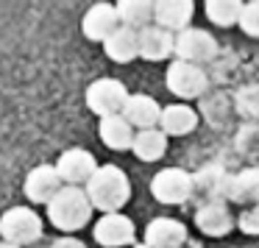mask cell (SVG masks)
<instances>
[{
	"label": "cell",
	"mask_w": 259,
	"mask_h": 248,
	"mask_svg": "<svg viewBox=\"0 0 259 248\" xmlns=\"http://www.w3.org/2000/svg\"><path fill=\"white\" fill-rule=\"evenodd\" d=\"M151 192H153V198L162 201V203H181V201H187L190 192H192V179L179 168H167V170L153 176Z\"/></svg>",
	"instance_id": "obj_6"
},
{
	"label": "cell",
	"mask_w": 259,
	"mask_h": 248,
	"mask_svg": "<svg viewBox=\"0 0 259 248\" xmlns=\"http://www.w3.org/2000/svg\"><path fill=\"white\" fill-rule=\"evenodd\" d=\"M95 240L106 248H120L134 242V223L125 215H103L95 226Z\"/></svg>",
	"instance_id": "obj_10"
},
{
	"label": "cell",
	"mask_w": 259,
	"mask_h": 248,
	"mask_svg": "<svg viewBox=\"0 0 259 248\" xmlns=\"http://www.w3.org/2000/svg\"><path fill=\"white\" fill-rule=\"evenodd\" d=\"M128 98H131L128 90L117 78H101L95 84H90V90H87V106L95 114H101V120H103V117L123 114Z\"/></svg>",
	"instance_id": "obj_4"
},
{
	"label": "cell",
	"mask_w": 259,
	"mask_h": 248,
	"mask_svg": "<svg viewBox=\"0 0 259 248\" xmlns=\"http://www.w3.org/2000/svg\"><path fill=\"white\" fill-rule=\"evenodd\" d=\"M117 28H120V14L117 6H112V3H98L84 14V34L95 42H106Z\"/></svg>",
	"instance_id": "obj_11"
},
{
	"label": "cell",
	"mask_w": 259,
	"mask_h": 248,
	"mask_svg": "<svg viewBox=\"0 0 259 248\" xmlns=\"http://www.w3.org/2000/svg\"><path fill=\"white\" fill-rule=\"evenodd\" d=\"M0 248H20V245H12V242H6V240H3V242H0Z\"/></svg>",
	"instance_id": "obj_27"
},
{
	"label": "cell",
	"mask_w": 259,
	"mask_h": 248,
	"mask_svg": "<svg viewBox=\"0 0 259 248\" xmlns=\"http://www.w3.org/2000/svg\"><path fill=\"white\" fill-rule=\"evenodd\" d=\"M131 151H134L137 159H142V162H156V159H162L164 151H167V134H164L162 129L140 131Z\"/></svg>",
	"instance_id": "obj_21"
},
{
	"label": "cell",
	"mask_w": 259,
	"mask_h": 248,
	"mask_svg": "<svg viewBox=\"0 0 259 248\" xmlns=\"http://www.w3.org/2000/svg\"><path fill=\"white\" fill-rule=\"evenodd\" d=\"M0 237H6L12 245H25L42 237V220L34 209L28 206H14L0 218Z\"/></svg>",
	"instance_id": "obj_3"
},
{
	"label": "cell",
	"mask_w": 259,
	"mask_h": 248,
	"mask_svg": "<svg viewBox=\"0 0 259 248\" xmlns=\"http://www.w3.org/2000/svg\"><path fill=\"white\" fill-rule=\"evenodd\" d=\"M190 17H192L190 0H159V3H153V20L164 31H187Z\"/></svg>",
	"instance_id": "obj_12"
},
{
	"label": "cell",
	"mask_w": 259,
	"mask_h": 248,
	"mask_svg": "<svg viewBox=\"0 0 259 248\" xmlns=\"http://www.w3.org/2000/svg\"><path fill=\"white\" fill-rule=\"evenodd\" d=\"M62 176L51 164H39L36 170H31V176L25 179V195L34 203H51L53 198L62 192Z\"/></svg>",
	"instance_id": "obj_9"
},
{
	"label": "cell",
	"mask_w": 259,
	"mask_h": 248,
	"mask_svg": "<svg viewBox=\"0 0 259 248\" xmlns=\"http://www.w3.org/2000/svg\"><path fill=\"white\" fill-rule=\"evenodd\" d=\"M123 117L131 126H137L140 131H151L162 120V109H159V103L151 95H131L123 109Z\"/></svg>",
	"instance_id": "obj_14"
},
{
	"label": "cell",
	"mask_w": 259,
	"mask_h": 248,
	"mask_svg": "<svg viewBox=\"0 0 259 248\" xmlns=\"http://www.w3.org/2000/svg\"><path fill=\"white\" fill-rule=\"evenodd\" d=\"M170 51H176V39L170 36V31L159 28V25H148L140 31V56L148 62H162L170 56Z\"/></svg>",
	"instance_id": "obj_15"
},
{
	"label": "cell",
	"mask_w": 259,
	"mask_h": 248,
	"mask_svg": "<svg viewBox=\"0 0 259 248\" xmlns=\"http://www.w3.org/2000/svg\"><path fill=\"white\" fill-rule=\"evenodd\" d=\"M176 53H179V62H190V64L209 62L218 53V42L209 31L187 28L176 36Z\"/></svg>",
	"instance_id": "obj_5"
},
{
	"label": "cell",
	"mask_w": 259,
	"mask_h": 248,
	"mask_svg": "<svg viewBox=\"0 0 259 248\" xmlns=\"http://www.w3.org/2000/svg\"><path fill=\"white\" fill-rule=\"evenodd\" d=\"M117 14L125 28L142 31L148 28V20H153V3H148V0H120Z\"/></svg>",
	"instance_id": "obj_22"
},
{
	"label": "cell",
	"mask_w": 259,
	"mask_h": 248,
	"mask_svg": "<svg viewBox=\"0 0 259 248\" xmlns=\"http://www.w3.org/2000/svg\"><path fill=\"white\" fill-rule=\"evenodd\" d=\"M62 181H67L70 187H78V184H90L92 176L98 173L95 168V159H92L90 151H81V148H70V151L62 153L56 164Z\"/></svg>",
	"instance_id": "obj_7"
},
{
	"label": "cell",
	"mask_w": 259,
	"mask_h": 248,
	"mask_svg": "<svg viewBox=\"0 0 259 248\" xmlns=\"http://www.w3.org/2000/svg\"><path fill=\"white\" fill-rule=\"evenodd\" d=\"M159 126H162V131L167 137H184V134H190V131H195L198 114H195V109L184 106V103H176V106L162 109Z\"/></svg>",
	"instance_id": "obj_18"
},
{
	"label": "cell",
	"mask_w": 259,
	"mask_h": 248,
	"mask_svg": "<svg viewBox=\"0 0 259 248\" xmlns=\"http://www.w3.org/2000/svg\"><path fill=\"white\" fill-rule=\"evenodd\" d=\"M101 140L106 142L112 151H125V148H134V126L123 117V114H114V117H103L101 120Z\"/></svg>",
	"instance_id": "obj_17"
},
{
	"label": "cell",
	"mask_w": 259,
	"mask_h": 248,
	"mask_svg": "<svg viewBox=\"0 0 259 248\" xmlns=\"http://www.w3.org/2000/svg\"><path fill=\"white\" fill-rule=\"evenodd\" d=\"M242 9H245V3H240V0H209L206 3V17L212 20L214 25L229 28V25L240 23Z\"/></svg>",
	"instance_id": "obj_23"
},
{
	"label": "cell",
	"mask_w": 259,
	"mask_h": 248,
	"mask_svg": "<svg viewBox=\"0 0 259 248\" xmlns=\"http://www.w3.org/2000/svg\"><path fill=\"white\" fill-rule=\"evenodd\" d=\"M195 223H198V229L209 237H223V234H229L231 226H234L229 209H226L223 203H206V206H201L195 215Z\"/></svg>",
	"instance_id": "obj_20"
},
{
	"label": "cell",
	"mask_w": 259,
	"mask_h": 248,
	"mask_svg": "<svg viewBox=\"0 0 259 248\" xmlns=\"http://www.w3.org/2000/svg\"><path fill=\"white\" fill-rule=\"evenodd\" d=\"M103 45H106L109 59H114L117 64H128V62H134V59L140 56V31L120 25Z\"/></svg>",
	"instance_id": "obj_16"
},
{
	"label": "cell",
	"mask_w": 259,
	"mask_h": 248,
	"mask_svg": "<svg viewBox=\"0 0 259 248\" xmlns=\"http://www.w3.org/2000/svg\"><path fill=\"white\" fill-rule=\"evenodd\" d=\"M226 198H231L237 203L259 206V170L251 168V170H242V173L231 176L229 187H226Z\"/></svg>",
	"instance_id": "obj_19"
},
{
	"label": "cell",
	"mask_w": 259,
	"mask_h": 248,
	"mask_svg": "<svg viewBox=\"0 0 259 248\" xmlns=\"http://www.w3.org/2000/svg\"><path fill=\"white\" fill-rule=\"evenodd\" d=\"M90 215H92V201L87 195V190H78V187H64L48 203V218L62 231H75L81 226H87Z\"/></svg>",
	"instance_id": "obj_2"
},
{
	"label": "cell",
	"mask_w": 259,
	"mask_h": 248,
	"mask_svg": "<svg viewBox=\"0 0 259 248\" xmlns=\"http://www.w3.org/2000/svg\"><path fill=\"white\" fill-rule=\"evenodd\" d=\"M240 28L245 31L248 36H259V0L245 3V9H242V17H240Z\"/></svg>",
	"instance_id": "obj_24"
},
{
	"label": "cell",
	"mask_w": 259,
	"mask_h": 248,
	"mask_svg": "<svg viewBox=\"0 0 259 248\" xmlns=\"http://www.w3.org/2000/svg\"><path fill=\"white\" fill-rule=\"evenodd\" d=\"M53 248H87L81 240H73V237H62V240L53 242Z\"/></svg>",
	"instance_id": "obj_26"
},
{
	"label": "cell",
	"mask_w": 259,
	"mask_h": 248,
	"mask_svg": "<svg viewBox=\"0 0 259 248\" xmlns=\"http://www.w3.org/2000/svg\"><path fill=\"white\" fill-rule=\"evenodd\" d=\"M240 229L245 234H259V206H251L240 215Z\"/></svg>",
	"instance_id": "obj_25"
},
{
	"label": "cell",
	"mask_w": 259,
	"mask_h": 248,
	"mask_svg": "<svg viewBox=\"0 0 259 248\" xmlns=\"http://www.w3.org/2000/svg\"><path fill=\"white\" fill-rule=\"evenodd\" d=\"M187 240V229L173 218L151 220L145 229V242L151 248H179Z\"/></svg>",
	"instance_id": "obj_13"
},
{
	"label": "cell",
	"mask_w": 259,
	"mask_h": 248,
	"mask_svg": "<svg viewBox=\"0 0 259 248\" xmlns=\"http://www.w3.org/2000/svg\"><path fill=\"white\" fill-rule=\"evenodd\" d=\"M167 87L173 95L179 98H195L203 92L206 87V75L198 64H190V62H173L167 67Z\"/></svg>",
	"instance_id": "obj_8"
},
{
	"label": "cell",
	"mask_w": 259,
	"mask_h": 248,
	"mask_svg": "<svg viewBox=\"0 0 259 248\" xmlns=\"http://www.w3.org/2000/svg\"><path fill=\"white\" fill-rule=\"evenodd\" d=\"M87 195H90L95 209L114 215V212H120V206L128 203L131 181L117 164H103V168H98V173L92 176L90 184H87Z\"/></svg>",
	"instance_id": "obj_1"
}]
</instances>
